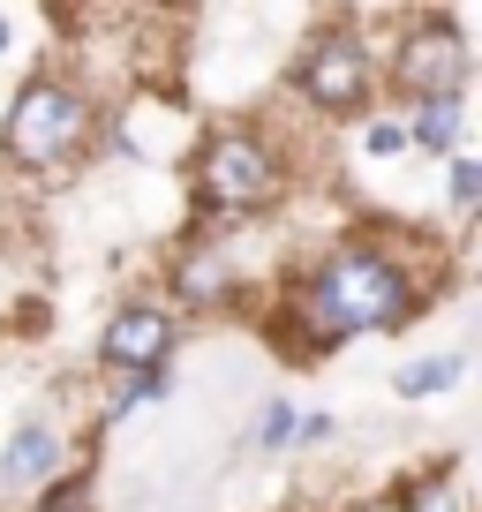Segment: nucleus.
Instances as JSON below:
<instances>
[{
  "instance_id": "nucleus-15",
  "label": "nucleus",
  "mask_w": 482,
  "mask_h": 512,
  "mask_svg": "<svg viewBox=\"0 0 482 512\" xmlns=\"http://www.w3.org/2000/svg\"><path fill=\"white\" fill-rule=\"evenodd\" d=\"M370 151H377V159H392V151H407V136H400L392 121H377V128H370Z\"/></svg>"
},
{
  "instance_id": "nucleus-7",
  "label": "nucleus",
  "mask_w": 482,
  "mask_h": 512,
  "mask_svg": "<svg viewBox=\"0 0 482 512\" xmlns=\"http://www.w3.org/2000/svg\"><path fill=\"white\" fill-rule=\"evenodd\" d=\"M61 475V437L46 430V422H23L16 437H8V452H0V482L8 490H31V482H53Z\"/></svg>"
},
{
  "instance_id": "nucleus-12",
  "label": "nucleus",
  "mask_w": 482,
  "mask_h": 512,
  "mask_svg": "<svg viewBox=\"0 0 482 512\" xmlns=\"http://www.w3.org/2000/svg\"><path fill=\"white\" fill-rule=\"evenodd\" d=\"M38 512H98V490H91V475H53L46 482V497H38Z\"/></svg>"
},
{
  "instance_id": "nucleus-8",
  "label": "nucleus",
  "mask_w": 482,
  "mask_h": 512,
  "mask_svg": "<svg viewBox=\"0 0 482 512\" xmlns=\"http://www.w3.org/2000/svg\"><path fill=\"white\" fill-rule=\"evenodd\" d=\"M174 294H181V302H226V294H234L226 256H219V249H189V256L174 264Z\"/></svg>"
},
{
  "instance_id": "nucleus-2",
  "label": "nucleus",
  "mask_w": 482,
  "mask_h": 512,
  "mask_svg": "<svg viewBox=\"0 0 482 512\" xmlns=\"http://www.w3.org/2000/svg\"><path fill=\"white\" fill-rule=\"evenodd\" d=\"M83 136H91V106H83V91L61 83V76L23 83L16 106H8V121H0V151H8L16 166H31V174L76 159Z\"/></svg>"
},
{
  "instance_id": "nucleus-10",
  "label": "nucleus",
  "mask_w": 482,
  "mask_h": 512,
  "mask_svg": "<svg viewBox=\"0 0 482 512\" xmlns=\"http://www.w3.org/2000/svg\"><path fill=\"white\" fill-rule=\"evenodd\" d=\"M400 512H467V490L452 467H430V475H415L400 490Z\"/></svg>"
},
{
  "instance_id": "nucleus-11",
  "label": "nucleus",
  "mask_w": 482,
  "mask_h": 512,
  "mask_svg": "<svg viewBox=\"0 0 482 512\" xmlns=\"http://www.w3.org/2000/svg\"><path fill=\"white\" fill-rule=\"evenodd\" d=\"M460 369H467L460 354H437V362H407L392 384H400V400H422V392H452V384H460Z\"/></svg>"
},
{
  "instance_id": "nucleus-16",
  "label": "nucleus",
  "mask_w": 482,
  "mask_h": 512,
  "mask_svg": "<svg viewBox=\"0 0 482 512\" xmlns=\"http://www.w3.org/2000/svg\"><path fill=\"white\" fill-rule=\"evenodd\" d=\"M0 53H8V16H0Z\"/></svg>"
},
{
  "instance_id": "nucleus-6",
  "label": "nucleus",
  "mask_w": 482,
  "mask_h": 512,
  "mask_svg": "<svg viewBox=\"0 0 482 512\" xmlns=\"http://www.w3.org/2000/svg\"><path fill=\"white\" fill-rule=\"evenodd\" d=\"M166 354H174V317L151 302H129L106 324V339H98V362L113 377H151V369H166Z\"/></svg>"
},
{
  "instance_id": "nucleus-13",
  "label": "nucleus",
  "mask_w": 482,
  "mask_h": 512,
  "mask_svg": "<svg viewBox=\"0 0 482 512\" xmlns=\"http://www.w3.org/2000/svg\"><path fill=\"white\" fill-rule=\"evenodd\" d=\"M294 422H302V415H294L287 400H272V407H264V415H257V430H249V445H264V452L294 445Z\"/></svg>"
},
{
  "instance_id": "nucleus-1",
  "label": "nucleus",
  "mask_w": 482,
  "mask_h": 512,
  "mask_svg": "<svg viewBox=\"0 0 482 512\" xmlns=\"http://www.w3.org/2000/svg\"><path fill=\"white\" fill-rule=\"evenodd\" d=\"M415 302H422L415 272H407L385 241H339L324 264H309V272L294 279V294H287V317H294L287 347H294V362H309V354L339 347V339L400 332V324L415 317Z\"/></svg>"
},
{
  "instance_id": "nucleus-3",
  "label": "nucleus",
  "mask_w": 482,
  "mask_h": 512,
  "mask_svg": "<svg viewBox=\"0 0 482 512\" xmlns=\"http://www.w3.org/2000/svg\"><path fill=\"white\" fill-rule=\"evenodd\" d=\"M189 174H196V204L204 211H264L279 196V151L257 128H219L196 151Z\"/></svg>"
},
{
  "instance_id": "nucleus-9",
  "label": "nucleus",
  "mask_w": 482,
  "mask_h": 512,
  "mask_svg": "<svg viewBox=\"0 0 482 512\" xmlns=\"http://www.w3.org/2000/svg\"><path fill=\"white\" fill-rule=\"evenodd\" d=\"M460 128H467V106L460 98H430V106H415V121L400 128L415 151H452L460 144Z\"/></svg>"
},
{
  "instance_id": "nucleus-5",
  "label": "nucleus",
  "mask_w": 482,
  "mask_h": 512,
  "mask_svg": "<svg viewBox=\"0 0 482 512\" xmlns=\"http://www.w3.org/2000/svg\"><path fill=\"white\" fill-rule=\"evenodd\" d=\"M392 83H400L415 106H430V98H460L467 91V46L452 38V23L407 31L400 53H392Z\"/></svg>"
},
{
  "instance_id": "nucleus-14",
  "label": "nucleus",
  "mask_w": 482,
  "mask_h": 512,
  "mask_svg": "<svg viewBox=\"0 0 482 512\" xmlns=\"http://www.w3.org/2000/svg\"><path fill=\"white\" fill-rule=\"evenodd\" d=\"M475 204H482V166L452 159V211H475Z\"/></svg>"
},
{
  "instance_id": "nucleus-4",
  "label": "nucleus",
  "mask_w": 482,
  "mask_h": 512,
  "mask_svg": "<svg viewBox=\"0 0 482 512\" xmlns=\"http://www.w3.org/2000/svg\"><path fill=\"white\" fill-rule=\"evenodd\" d=\"M370 83H377V68H370V46L354 31H317L302 46V61H294V91L324 121H354V113L370 106Z\"/></svg>"
}]
</instances>
